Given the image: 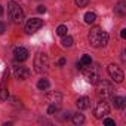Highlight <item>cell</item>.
<instances>
[{
    "instance_id": "1",
    "label": "cell",
    "mask_w": 126,
    "mask_h": 126,
    "mask_svg": "<svg viewBox=\"0 0 126 126\" xmlns=\"http://www.w3.org/2000/svg\"><path fill=\"white\" fill-rule=\"evenodd\" d=\"M88 39H89V43L94 47H104L108 43V33L104 31L101 27H94L89 31Z\"/></svg>"
},
{
    "instance_id": "2",
    "label": "cell",
    "mask_w": 126,
    "mask_h": 126,
    "mask_svg": "<svg viewBox=\"0 0 126 126\" xmlns=\"http://www.w3.org/2000/svg\"><path fill=\"white\" fill-rule=\"evenodd\" d=\"M8 16L12 22L15 24H19L22 22L24 19V12H22V8L16 3V2H9L8 3Z\"/></svg>"
},
{
    "instance_id": "3",
    "label": "cell",
    "mask_w": 126,
    "mask_h": 126,
    "mask_svg": "<svg viewBox=\"0 0 126 126\" xmlns=\"http://www.w3.org/2000/svg\"><path fill=\"white\" fill-rule=\"evenodd\" d=\"M49 68V58L45 52H37L34 56V70L37 73H46Z\"/></svg>"
},
{
    "instance_id": "4",
    "label": "cell",
    "mask_w": 126,
    "mask_h": 126,
    "mask_svg": "<svg viewBox=\"0 0 126 126\" xmlns=\"http://www.w3.org/2000/svg\"><path fill=\"white\" fill-rule=\"evenodd\" d=\"M113 92H114V89H113V85H111L110 82L101 79V80L96 83V94H98L99 96H102V99L111 98V96H113Z\"/></svg>"
},
{
    "instance_id": "5",
    "label": "cell",
    "mask_w": 126,
    "mask_h": 126,
    "mask_svg": "<svg viewBox=\"0 0 126 126\" xmlns=\"http://www.w3.org/2000/svg\"><path fill=\"white\" fill-rule=\"evenodd\" d=\"M85 76H86V79H88L92 85H96V83L101 80V74H99L98 65H94V67L88 65V70L85 71Z\"/></svg>"
},
{
    "instance_id": "6",
    "label": "cell",
    "mask_w": 126,
    "mask_h": 126,
    "mask_svg": "<svg viewBox=\"0 0 126 126\" xmlns=\"http://www.w3.org/2000/svg\"><path fill=\"white\" fill-rule=\"evenodd\" d=\"M107 70H108L110 77H111L116 83H122V82H123L125 74H123V71H122V68H120V67H117V65H114V64H110Z\"/></svg>"
},
{
    "instance_id": "7",
    "label": "cell",
    "mask_w": 126,
    "mask_h": 126,
    "mask_svg": "<svg viewBox=\"0 0 126 126\" xmlns=\"http://www.w3.org/2000/svg\"><path fill=\"white\" fill-rule=\"evenodd\" d=\"M43 27V21L40 19V18H31V19H28L27 21V24H25V31L28 33V34H34L37 30H40Z\"/></svg>"
},
{
    "instance_id": "8",
    "label": "cell",
    "mask_w": 126,
    "mask_h": 126,
    "mask_svg": "<svg viewBox=\"0 0 126 126\" xmlns=\"http://www.w3.org/2000/svg\"><path fill=\"white\" fill-rule=\"evenodd\" d=\"M107 114H110V107H108V104L104 102V101L98 102L96 107H95V110H94V116H95L96 119H102V117H107Z\"/></svg>"
},
{
    "instance_id": "9",
    "label": "cell",
    "mask_w": 126,
    "mask_h": 126,
    "mask_svg": "<svg viewBox=\"0 0 126 126\" xmlns=\"http://www.w3.org/2000/svg\"><path fill=\"white\" fill-rule=\"evenodd\" d=\"M28 55H30L28 49H25V47H22V46H18V47L14 49V58H15V61L22 62V61H25V59L28 58Z\"/></svg>"
},
{
    "instance_id": "10",
    "label": "cell",
    "mask_w": 126,
    "mask_h": 126,
    "mask_svg": "<svg viewBox=\"0 0 126 126\" xmlns=\"http://www.w3.org/2000/svg\"><path fill=\"white\" fill-rule=\"evenodd\" d=\"M45 99H46V102L47 104H56V105H59L61 104V101H62V94H59V92H49V94H46V96H45Z\"/></svg>"
},
{
    "instance_id": "11",
    "label": "cell",
    "mask_w": 126,
    "mask_h": 126,
    "mask_svg": "<svg viewBox=\"0 0 126 126\" xmlns=\"http://www.w3.org/2000/svg\"><path fill=\"white\" fill-rule=\"evenodd\" d=\"M14 74H15V77L18 80H25V79L30 77V70L27 67H16L15 71H14Z\"/></svg>"
},
{
    "instance_id": "12",
    "label": "cell",
    "mask_w": 126,
    "mask_h": 126,
    "mask_svg": "<svg viewBox=\"0 0 126 126\" xmlns=\"http://www.w3.org/2000/svg\"><path fill=\"white\" fill-rule=\"evenodd\" d=\"M76 105H77V108H79V110H86V108H89L91 101H89V98H88V96H80V98L76 101Z\"/></svg>"
},
{
    "instance_id": "13",
    "label": "cell",
    "mask_w": 126,
    "mask_h": 126,
    "mask_svg": "<svg viewBox=\"0 0 126 126\" xmlns=\"http://www.w3.org/2000/svg\"><path fill=\"white\" fill-rule=\"evenodd\" d=\"M114 12H116L119 16H125V15H126V2H125V0L119 2V5L114 8Z\"/></svg>"
},
{
    "instance_id": "14",
    "label": "cell",
    "mask_w": 126,
    "mask_h": 126,
    "mask_svg": "<svg viewBox=\"0 0 126 126\" xmlns=\"http://www.w3.org/2000/svg\"><path fill=\"white\" fill-rule=\"evenodd\" d=\"M111 98H113V104H114L116 108H119V110L125 108V105H126V99H125L123 96H111Z\"/></svg>"
},
{
    "instance_id": "15",
    "label": "cell",
    "mask_w": 126,
    "mask_h": 126,
    "mask_svg": "<svg viewBox=\"0 0 126 126\" xmlns=\"http://www.w3.org/2000/svg\"><path fill=\"white\" fill-rule=\"evenodd\" d=\"M61 45L64 46V47H70L73 45V37L71 36H62V40H61Z\"/></svg>"
},
{
    "instance_id": "16",
    "label": "cell",
    "mask_w": 126,
    "mask_h": 126,
    "mask_svg": "<svg viewBox=\"0 0 126 126\" xmlns=\"http://www.w3.org/2000/svg\"><path fill=\"white\" fill-rule=\"evenodd\" d=\"M96 21V15L94 12H86L85 14V22L86 24H94Z\"/></svg>"
},
{
    "instance_id": "17",
    "label": "cell",
    "mask_w": 126,
    "mask_h": 126,
    "mask_svg": "<svg viewBox=\"0 0 126 126\" xmlns=\"http://www.w3.org/2000/svg\"><path fill=\"white\" fill-rule=\"evenodd\" d=\"M80 64H82L83 68L88 67V65H91V64H92V58H91L89 55H82V58H80Z\"/></svg>"
},
{
    "instance_id": "18",
    "label": "cell",
    "mask_w": 126,
    "mask_h": 126,
    "mask_svg": "<svg viewBox=\"0 0 126 126\" xmlns=\"http://www.w3.org/2000/svg\"><path fill=\"white\" fill-rule=\"evenodd\" d=\"M37 88H39L40 91H46V89L49 88V82H47V79H40V80L37 82Z\"/></svg>"
},
{
    "instance_id": "19",
    "label": "cell",
    "mask_w": 126,
    "mask_h": 126,
    "mask_svg": "<svg viewBox=\"0 0 126 126\" xmlns=\"http://www.w3.org/2000/svg\"><path fill=\"white\" fill-rule=\"evenodd\" d=\"M59 111V105H56V104H49V108H47V114L49 116H53V114H56Z\"/></svg>"
},
{
    "instance_id": "20",
    "label": "cell",
    "mask_w": 126,
    "mask_h": 126,
    "mask_svg": "<svg viewBox=\"0 0 126 126\" xmlns=\"http://www.w3.org/2000/svg\"><path fill=\"white\" fill-rule=\"evenodd\" d=\"M83 122H85V117H83V114L77 113V114H74V116H73V123H74V125H82Z\"/></svg>"
},
{
    "instance_id": "21",
    "label": "cell",
    "mask_w": 126,
    "mask_h": 126,
    "mask_svg": "<svg viewBox=\"0 0 126 126\" xmlns=\"http://www.w3.org/2000/svg\"><path fill=\"white\" fill-rule=\"evenodd\" d=\"M67 31H68V30H67V25H64V24L59 25V27L56 28V34H58V36H65Z\"/></svg>"
},
{
    "instance_id": "22",
    "label": "cell",
    "mask_w": 126,
    "mask_h": 126,
    "mask_svg": "<svg viewBox=\"0 0 126 126\" xmlns=\"http://www.w3.org/2000/svg\"><path fill=\"white\" fill-rule=\"evenodd\" d=\"M74 2H76V5H77L79 8H85V6H88L89 0H74Z\"/></svg>"
},
{
    "instance_id": "23",
    "label": "cell",
    "mask_w": 126,
    "mask_h": 126,
    "mask_svg": "<svg viewBox=\"0 0 126 126\" xmlns=\"http://www.w3.org/2000/svg\"><path fill=\"white\" fill-rule=\"evenodd\" d=\"M104 125H107V126H116V122H114L113 119L105 117V119H104Z\"/></svg>"
},
{
    "instance_id": "24",
    "label": "cell",
    "mask_w": 126,
    "mask_h": 126,
    "mask_svg": "<svg viewBox=\"0 0 126 126\" xmlns=\"http://www.w3.org/2000/svg\"><path fill=\"white\" fill-rule=\"evenodd\" d=\"M0 99H2V101L8 99V91H6V89H2V91H0Z\"/></svg>"
},
{
    "instance_id": "25",
    "label": "cell",
    "mask_w": 126,
    "mask_h": 126,
    "mask_svg": "<svg viewBox=\"0 0 126 126\" xmlns=\"http://www.w3.org/2000/svg\"><path fill=\"white\" fill-rule=\"evenodd\" d=\"M37 12H39V14H45V12H46V8H45L43 5H40V6H37Z\"/></svg>"
},
{
    "instance_id": "26",
    "label": "cell",
    "mask_w": 126,
    "mask_h": 126,
    "mask_svg": "<svg viewBox=\"0 0 126 126\" xmlns=\"http://www.w3.org/2000/svg\"><path fill=\"white\" fill-rule=\"evenodd\" d=\"M5 31H6V25H5L2 21H0V34H3Z\"/></svg>"
},
{
    "instance_id": "27",
    "label": "cell",
    "mask_w": 126,
    "mask_h": 126,
    "mask_svg": "<svg viewBox=\"0 0 126 126\" xmlns=\"http://www.w3.org/2000/svg\"><path fill=\"white\" fill-rule=\"evenodd\" d=\"M120 37H122V39H126V28H123V30L120 31Z\"/></svg>"
},
{
    "instance_id": "28",
    "label": "cell",
    "mask_w": 126,
    "mask_h": 126,
    "mask_svg": "<svg viewBox=\"0 0 126 126\" xmlns=\"http://www.w3.org/2000/svg\"><path fill=\"white\" fill-rule=\"evenodd\" d=\"M64 64H65V59H64V58H61V59L58 61V65H64Z\"/></svg>"
},
{
    "instance_id": "29",
    "label": "cell",
    "mask_w": 126,
    "mask_h": 126,
    "mask_svg": "<svg viewBox=\"0 0 126 126\" xmlns=\"http://www.w3.org/2000/svg\"><path fill=\"white\" fill-rule=\"evenodd\" d=\"M2 15H3V8L0 6V16H2Z\"/></svg>"
}]
</instances>
